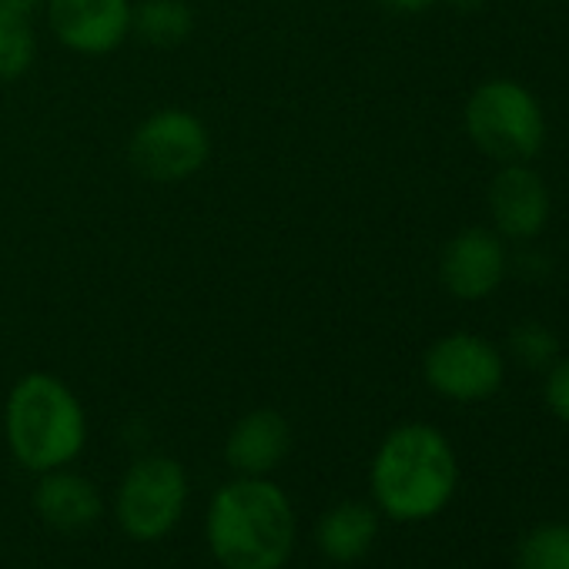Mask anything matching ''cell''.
<instances>
[{"label":"cell","mask_w":569,"mask_h":569,"mask_svg":"<svg viewBox=\"0 0 569 569\" xmlns=\"http://www.w3.org/2000/svg\"><path fill=\"white\" fill-rule=\"evenodd\" d=\"M34 509L58 532H84L101 519L104 496L88 476L71 472L64 466V469L41 472L34 486Z\"/></svg>","instance_id":"7c38bea8"},{"label":"cell","mask_w":569,"mask_h":569,"mask_svg":"<svg viewBox=\"0 0 569 569\" xmlns=\"http://www.w3.org/2000/svg\"><path fill=\"white\" fill-rule=\"evenodd\" d=\"M44 18L61 48L81 58L118 51L134 28L131 0H44Z\"/></svg>","instance_id":"ba28073f"},{"label":"cell","mask_w":569,"mask_h":569,"mask_svg":"<svg viewBox=\"0 0 569 569\" xmlns=\"http://www.w3.org/2000/svg\"><path fill=\"white\" fill-rule=\"evenodd\" d=\"M194 14L184 0H141L134 8V28L144 44L151 48H178L191 38Z\"/></svg>","instance_id":"5bb4252c"},{"label":"cell","mask_w":569,"mask_h":569,"mask_svg":"<svg viewBox=\"0 0 569 569\" xmlns=\"http://www.w3.org/2000/svg\"><path fill=\"white\" fill-rule=\"evenodd\" d=\"M462 124L469 141L499 164H526L546 141L542 104L512 78L482 81L466 101Z\"/></svg>","instance_id":"277c9868"},{"label":"cell","mask_w":569,"mask_h":569,"mask_svg":"<svg viewBox=\"0 0 569 569\" xmlns=\"http://www.w3.org/2000/svg\"><path fill=\"white\" fill-rule=\"evenodd\" d=\"M516 569H569V522H539L516 546Z\"/></svg>","instance_id":"2e32d148"},{"label":"cell","mask_w":569,"mask_h":569,"mask_svg":"<svg viewBox=\"0 0 569 569\" xmlns=\"http://www.w3.org/2000/svg\"><path fill=\"white\" fill-rule=\"evenodd\" d=\"M509 271V254L502 234L492 228H462L452 234L439 254V281L459 302L489 299Z\"/></svg>","instance_id":"9c48e42d"},{"label":"cell","mask_w":569,"mask_h":569,"mask_svg":"<svg viewBox=\"0 0 569 569\" xmlns=\"http://www.w3.org/2000/svg\"><path fill=\"white\" fill-rule=\"evenodd\" d=\"M542 402L546 409L569 426V359H556L549 369H546V379H542Z\"/></svg>","instance_id":"ac0fdd59"},{"label":"cell","mask_w":569,"mask_h":569,"mask_svg":"<svg viewBox=\"0 0 569 569\" xmlns=\"http://www.w3.org/2000/svg\"><path fill=\"white\" fill-rule=\"evenodd\" d=\"M4 439L18 466L51 472L71 466L88 442V416L81 399L51 372H28L4 402Z\"/></svg>","instance_id":"3957f363"},{"label":"cell","mask_w":569,"mask_h":569,"mask_svg":"<svg viewBox=\"0 0 569 569\" xmlns=\"http://www.w3.org/2000/svg\"><path fill=\"white\" fill-rule=\"evenodd\" d=\"M188 506V472L171 456H144L128 466L114 496V516L124 536L158 542L181 522Z\"/></svg>","instance_id":"5b68a950"},{"label":"cell","mask_w":569,"mask_h":569,"mask_svg":"<svg viewBox=\"0 0 569 569\" xmlns=\"http://www.w3.org/2000/svg\"><path fill=\"white\" fill-rule=\"evenodd\" d=\"M379 4L392 14H426L436 4H442V0H379Z\"/></svg>","instance_id":"d6986e66"},{"label":"cell","mask_w":569,"mask_h":569,"mask_svg":"<svg viewBox=\"0 0 569 569\" xmlns=\"http://www.w3.org/2000/svg\"><path fill=\"white\" fill-rule=\"evenodd\" d=\"M289 452L292 426L278 409L244 412L224 439V462L238 476H271Z\"/></svg>","instance_id":"8fae6325"},{"label":"cell","mask_w":569,"mask_h":569,"mask_svg":"<svg viewBox=\"0 0 569 569\" xmlns=\"http://www.w3.org/2000/svg\"><path fill=\"white\" fill-rule=\"evenodd\" d=\"M38 58L34 18L0 4V81H21Z\"/></svg>","instance_id":"9a60e30c"},{"label":"cell","mask_w":569,"mask_h":569,"mask_svg":"<svg viewBox=\"0 0 569 569\" xmlns=\"http://www.w3.org/2000/svg\"><path fill=\"white\" fill-rule=\"evenodd\" d=\"M379 539V509L359 499H346L319 516L316 546L332 562H359Z\"/></svg>","instance_id":"4fadbf2b"},{"label":"cell","mask_w":569,"mask_h":569,"mask_svg":"<svg viewBox=\"0 0 569 569\" xmlns=\"http://www.w3.org/2000/svg\"><path fill=\"white\" fill-rule=\"evenodd\" d=\"M509 352L529 369H549L559 359V339L539 322H522L509 332Z\"/></svg>","instance_id":"e0dca14e"},{"label":"cell","mask_w":569,"mask_h":569,"mask_svg":"<svg viewBox=\"0 0 569 569\" xmlns=\"http://www.w3.org/2000/svg\"><path fill=\"white\" fill-rule=\"evenodd\" d=\"M208 158V124L184 108H161L148 114L128 141V161L151 181H184L198 174Z\"/></svg>","instance_id":"8992f818"},{"label":"cell","mask_w":569,"mask_h":569,"mask_svg":"<svg viewBox=\"0 0 569 569\" xmlns=\"http://www.w3.org/2000/svg\"><path fill=\"white\" fill-rule=\"evenodd\" d=\"M459 486V459L446 432L429 422L396 426L376 449L369 489L376 509L396 522H426L439 516Z\"/></svg>","instance_id":"7a4b0ae2"},{"label":"cell","mask_w":569,"mask_h":569,"mask_svg":"<svg viewBox=\"0 0 569 569\" xmlns=\"http://www.w3.org/2000/svg\"><path fill=\"white\" fill-rule=\"evenodd\" d=\"M446 4L452 11H459V14H472V11H479L486 4V0H446Z\"/></svg>","instance_id":"44dd1931"},{"label":"cell","mask_w":569,"mask_h":569,"mask_svg":"<svg viewBox=\"0 0 569 569\" xmlns=\"http://www.w3.org/2000/svg\"><path fill=\"white\" fill-rule=\"evenodd\" d=\"M0 4L18 11V14H28V18H34L38 11H44V0H0Z\"/></svg>","instance_id":"ffe728a7"},{"label":"cell","mask_w":569,"mask_h":569,"mask_svg":"<svg viewBox=\"0 0 569 569\" xmlns=\"http://www.w3.org/2000/svg\"><path fill=\"white\" fill-rule=\"evenodd\" d=\"M204 539L221 569H284L296 552L299 516L271 476H234L208 502Z\"/></svg>","instance_id":"6da1fadb"},{"label":"cell","mask_w":569,"mask_h":569,"mask_svg":"<svg viewBox=\"0 0 569 569\" xmlns=\"http://www.w3.org/2000/svg\"><path fill=\"white\" fill-rule=\"evenodd\" d=\"M426 386L449 402H486L506 379L502 352L472 332H449L422 356Z\"/></svg>","instance_id":"52a82bcc"},{"label":"cell","mask_w":569,"mask_h":569,"mask_svg":"<svg viewBox=\"0 0 569 569\" xmlns=\"http://www.w3.org/2000/svg\"><path fill=\"white\" fill-rule=\"evenodd\" d=\"M486 204L496 234L516 241L536 238L552 211L549 188L529 164H502L489 181Z\"/></svg>","instance_id":"30bf717a"}]
</instances>
